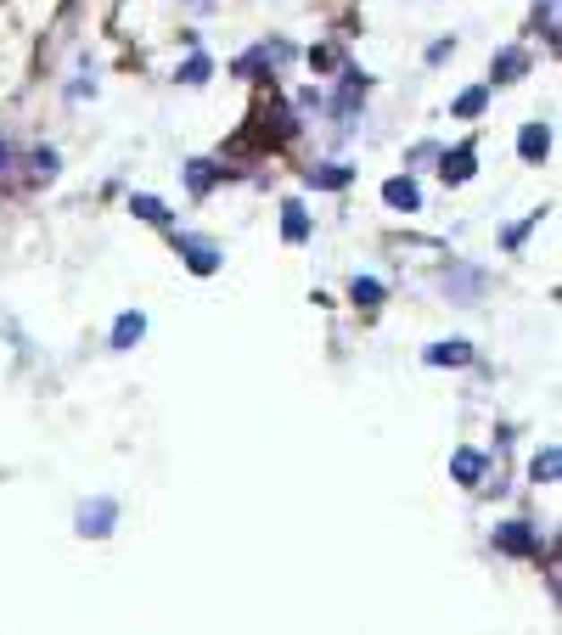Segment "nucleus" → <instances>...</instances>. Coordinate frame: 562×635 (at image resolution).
<instances>
[{"mask_svg": "<svg viewBox=\"0 0 562 635\" xmlns=\"http://www.w3.org/2000/svg\"><path fill=\"white\" fill-rule=\"evenodd\" d=\"M180 79H186V84H208V57H192V62L180 68Z\"/></svg>", "mask_w": 562, "mask_h": 635, "instance_id": "obj_17", "label": "nucleus"}, {"mask_svg": "<svg viewBox=\"0 0 562 635\" xmlns=\"http://www.w3.org/2000/svg\"><path fill=\"white\" fill-rule=\"evenodd\" d=\"M383 203L400 208V214H416V208H422V186L411 175H393V180H383Z\"/></svg>", "mask_w": 562, "mask_h": 635, "instance_id": "obj_3", "label": "nucleus"}, {"mask_svg": "<svg viewBox=\"0 0 562 635\" xmlns=\"http://www.w3.org/2000/svg\"><path fill=\"white\" fill-rule=\"evenodd\" d=\"M534 478H557V450H546V456L534 461Z\"/></svg>", "mask_w": 562, "mask_h": 635, "instance_id": "obj_18", "label": "nucleus"}, {"mask_svg": "<svg viewBox=\"0 0 562 635\" xmlns=\"http://www.w3.org/2000/svg\"><path fill=\"white\" fill-rule=\"evenodd\" d=\"M214 180H225L220 163H208V158H192V163H186V186H192V197H203Z\"/></svg>", "mask_w": 562, "mask_h": 635, "instance_id": "obj_11", "label": "nucleus"}, {"mask_svg": "<svg viewBox=\"0 0 562 635\" xmlns=\"http://www.w3.org/2000/svg\"><path fill=\"white\" fill-rule=\"evenodd\" d=\"M281 214H287V220H281V237H287V242H309V214H304V203H287Z\"/></svg>", "mask_w": 562, "mask_h": 635, "instance_id": "obj_13", "label": "nucleus"}, {"mask_svg": "<svg viewBox=\"0 0 562 635\" xmlns=\"http://www.w3.org/2000/svg\"><path fill=\"white\" fill-rule=\"evenodd\" d=\"M529 74V57L523 51H501L489 62V84H512V79H523Z\"/></svg>", "mask_w": 562, "mask_h": 635, "instance_id": "obj_8", "label": "nucleus"}, {"mask_svg": "<svg viewBox=\"0 0 562 635\" xmlns=\"http://www.w3.org/2000/svg\"><path fill=\"white\" fill-rule=\"evenodd\" d=\"M484 101H489V84H472V91H462V96H455V118H478V113H484Z\"/></svg>", "mask_w": 562, "mask_h": 635, "instance_id": "obj_15", "label": "nucleus"}, {"mask_svg": "<svg viewBox=\"0 0 562 635\" xmlns=\"http://www.w3.org/2000/svg\"><path fill=\"white\" fill-rule=\"evenodd\" d=\"M141 337H147V315H141V309H124L118 321H113V349L124 354V349H135Z\"/></svg>", "mask_w": 562, "mask_h": 635, "instance_id": "obj_6", "label": "nucleus"}, {"mask_svg": "<svg viewBox=\"0 0 562 635\" xmlns=\"http://www.w3.org/2000/svg\"><path fill=\"white\" fill-rule=\"evenodd\" d=\"M517 152H523V163H540V158L551 152V124L529 118V124H523V135H517Z\"/></svg>", "mask_w": 562, "mask_h": 635, "instance_id": "obj_4", "label": "nucleus"}, {"mask_svg": "<svg viewBox=\"0 0 562 635\" xmlns=\"http://www.w3.org/2000/svg\"><path fill=\"white\" fill-rule=\"evenodd\" d=\"M349 180H355V169H349V163H321V169H304V186H316V192H343Z\"/></svg>", "mask_w": 562, "mask_h": 635, "instance_id": "obj_5", "label": "nucleus"}, {"mask_svg": "<svg viewBox=\"0 0 562 635\" xmlns=\"http://www.w3.org/2000/svg\"><path fill=\"white\" fill-rule=\"evenodd\" d=\"M478 473H484V456H478V450H455V478L478 483Z\"/></svg>", "mask_w": 562, "mask_h": 635, "instance_id": "obj_16", "label": "nucleus"}, {"mask_svg": "<svg viewBox=\"0 0 562 635\" xmlns=\"http://www.w3.org/2000/svg\"><path fill=\"white\" fill-rule=\"evenodd\" d=\"M495 545H501V552H517V557H534L540 552L534 535H529V523H506L501 535H495Z\"/></svg>", "mask_w": 562, "mask_h": 635, "instance_id": "obj_10", "label": "nucleus"}, {"mask_svg": "<svg viewBox=\"0 0 562 635\" xmlns=\"http://www.w3.org/2000/svg\"><path fill=\"white\" fill-rule=\"evenodd\" d=\"M113 512H118L113 500H91L85 512H79V535H108V528H113Z\"/></svg>", "mask_w": 562, "mask_h": 635, "instance_id": "obj_9", "label": "nucleus"}, {"mask_svg": "<svg viewBox=\"0 0 562 635\" xmlns=\"http://www.w3.org/2000/svg\"><path fill=\"white\" fill-rule=\"evenodd\" d=\"M349 299H355L360 309H377L383 304V282L377 276H355V282H349Z\"/></svg>", "mask_w": 562, "mask_h": 635, "instance_id": "obj_14", "label": "nucleus"}, {"mask_svg": "<svg viewBox=\"0 0 562 635\" xmlns=\"http://www.w3.org/2000/svg\"><path fill=\"white\" fill-rule=\"evenodd\" d=\"M422 360H428V366H472V344H462V337H450V344H433Z\"/></svg>", "mask_w": 562, "mask_h": 635, "instance_id": "obj_7", "label": "nucleus"}, {"mask_svg": "<svg viewBox=\"0 0 562 635\" xmlns=\"http://www.w3.org/2000/svg\"><path fill=\"white\" fill-rule=\"evenodd\" d=\"M175 253L186 259L192 276H214V270H220V248L203 242V237H180V231H175Z\"/></svg>", "mask_w": 562, "mask_h": 635, "instance_id": "obj_1", "label": "nucleus"}, {"mask_svg": "<svg viewBox=\"0 0 562 635\" xmlns=\"http://www.w3.org/2000/svg\"><path fill=\"white\" fill-rule=\"evenodd\" d=\"M472 163H478V146L462 141L455 152H439V180H445V186H467V180H472Z\"/></svg>", "mask_w": 562, "mask_h": 635, "instance_id": "obj_2", "label": "nucleus"}, {"mask_svg": "<svg viewBox=\"0 0 562 635\" xmlns=\"http://www.w3.org/2000/svg\"><path fill=\"white\" fill-rule=\"evenodd\" d=\"M130 214H135V220H147V225H163V231L175 225V214H169V208H163L158 197H147V192H141V197H130Z\"/></svg>", "mask_w": 562, "mask_h": 635, "instance_id": "obj_12", "label": "nucleus"}]
</instances>
